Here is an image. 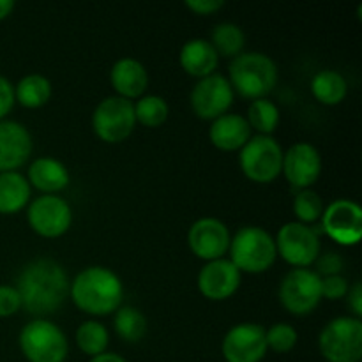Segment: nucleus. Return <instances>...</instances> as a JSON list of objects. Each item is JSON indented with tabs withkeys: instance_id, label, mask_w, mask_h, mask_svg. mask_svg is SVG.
<instances>
[{
	"instance_id": "f03ea898",
	"label": "nucleus",
	"mask_w": 362,
	"mask_h": 362,
	"mask_svg": "<svg viewBox=\"0 0 362 362\" xmlns=\"http://www.w3.org/2000/svg\"><path fill=\"white\" fill-rule=\"evenodd\" d=\"M69 296L81 311L103 317L122 306L124 285L119 274L112 269L105 265H90L74 276L69 285Z\"/></svg>"
},
{
	"instance_id": "ddd939ff",
	"label": "nucleus",
	"mask_w": 362,
	"mask_h": 362,
	"mask_svg": "<svg viewBox=\"0 0 362 362\" xmlns=\"http://www.w3.org/2000/svg\"><path fill=\"white\" fill-rule=\"evenodd\" d=\"M322 230L343 246H354L362 237V209L350 198L331 202L322 212Z\"/></svg>"
},
{
	"instance_id": "20e7f679",
	"label": "nucleus",
	"mask_w": 362,
	"mask_h": 362,
	"mask_svg": "<svg viewBox=\"0 0 362 362\" xmlns=\"http://www.w3.org/2000/svg\"><path fill=\"white\" fill-rule=\"evenodd\" d=\"M228 251L233 265L250 274L265 272L278 257L274 237L257 225L240 226L230 239Z\"/></svg>"
},
{
	"instance_id": "423d86ee",
	"label": "nucleus",
	"mask_w": 362,
	"mask_h": 362,
	"mask_svg": "<svg viewBox=\"0 0 362 362\" xmlns=\"http://www.w3.org/2000/svg\"><path fill=\"white\" fill-rule=\"evenodd\" d=\"M318 349L329 362H361L362 320L357 317H336L318 334Z\"/></svg>"
},
{
	"instance_id": "f257e3e1",
	"label": "nucleus",
	"mask_w": 362,
	"mask_h": 362,
	"mask_svg": "<svg viewBox=\"0 0 362 362\" xmlns=\"http://www.w3.org/2000/svg\"><path fill=\"white\" fill-rule=\"evenodd\" d=\"M69 278L62 265L52 258H35L20 271L16 286L21 306L30 315L45 318L64 304L69 296Z\"/></svg>"
},
{
	"instance_id": "a211bd4d",
	"label": "nucleus",
	"mask_w": 362,
	"mask_h": 362,
	"mask_svg": "<svg viewBox=\"0 0 362 362\" xmlns=\"http://www.w3.org/2000/svg\"><path fill=\"white\" fill-rule=\"evenodd\" d=\"M32 154V134L18 120H0V172H18Z\"/></svg>"
},
{
	"instance_id": "58836bf2",
	"label": "nucleus",
	"mask_w": 362,
	"mask_h": 362,
	"mask_svg": "<svg viewBox=\"0 0 362 362\" xmlns=\"http://www.w3.org/2000/svg\"><path fill=\"white\" fill-rule=\"evenodd\" d=\"M90 362H127V361L124 359L122 356H119V354L105 352V354H99V356L92 357Z\"/></svg>"
},
{
	"instance_id": "aec40b11",
	"label": "nucleus",
	"mask_w": 362,
	"mask_h": 362,
	"mask_svg": "<svg viewBox=\"0 0 362 362\" xmlns=\"http://www.w3.org/2000/svg\"><path fill=\"white\" fill-rule=\"evenodd\" d=\"M209 138H211L212 145L221 151H240L251 138V127L244 115L226 112L212 120L211 127H209Z\"/></svg>"
},
{
	"instance_id": "cd10ccee",
	"label": "nucleus",
	"mask_w": 362,
	"mask_h": 362,
	"mask_svg": "<svg viewBox=\"0 0 362 362\" xmlns=\"http://www.w3.org/2000/svg\"><path fill=\"white\" fill-rule=\"evenodd\" d=\"M246 120L251 129L258 131V134L271 136V133H274L279 124L278 105L267 98L255 99L250 103Z\"/></svg>"
},
{
	"instance_id": "4c0bfd02",
	"label": "nucleus",
	"mask_w": 362,
	"mask_h": 362,
	"mask_svg": "<svg viewBox=\"0 0 362 362\" xmlns=\"http://www.w3.org/2000/svg\"><path fill=\"white\" fill-rule=\"evenodd\" d=\"M346 300H349V308L354 311V317H362V285L361 281H356L346 292Z\"/></svg>"
},
{
	"instance_id": "1a4fd4ad",
	"label": "nucleus",
	"mask_w": 362,
	"mask_h": 362,
	"mask_svg": "<svg viewBox=\"0 0 362 362\" xmlns=\"http://www.w3.org/2000/svg\"><path fill=\"white\" fill-rule=\"evenodd\" d=\"M322 278L308 267H296L279 283V300L292 315H308L322 300Z\"/></svg>"
},
{
	"instance_id": "e433bc0d",
	"label": "nucleus",
	"mask_w": 362,
	"mask_h": 362,
	"mask_svg": "<svg viewBox=\"0 0 362 362\" xmlns=\"http://www.w3.org/2000/svg\"><path fill=\"white\" fill-rule=\"evenodd\" d=\"M225 6L223 0H186V7L197 14H212Z\"/></svg>"
},
{
	"instance_id": "f8f14e48",
	"label": "nucleus",
	"mask_w": 362,
	"mask_h": 362,
	"mask_svg": "<svg viewBox=\"0 0 362 362\" xmlns=\"http://www.w3.org/2000/svg\"><path fill=\"white\" fill-rule=\"evenodd\" d=\"M233 95L235 92L228 78L219 73H212L194 83V87L191 88L189 103L193 112L200 119L214 120L228 112L233 103Z\"/></svg>"
},
{
	"instance_id": "c85d7f7f",
	"label": "nucleus",
	"mask_w": 362,
	"mask_h": 362,
	"mask_svg": "<svg viewBox=\"0 0 362 362\" xmlns=\"http://www.w3.org/2000/svg\"><path fill=\"white\" fill-rule=\"evenodd\" d=\"M76 345L87 356L95 357L105 354L110 345V332L101 322L85 320L76 329Z\"/></svg>"
},
{
	"instance_id": "dca6fc26",
	"label": "nucleus",
	"mask_w": 362,
	"mask_h": 362,
	"mask_svg": "<svg viewBox=\"0 0 362 362\" xmlns=\"http://www.w3.org/2000/svg\"><path fill=\"white\" fill-rule=\"evenodd\" d=\"M281 172L293 187L308 189L322 173V156L313 144L297 141L283 152Z\"/></svg>"
},
{
	"instance_id": "f704fd0d",
	"label": "nucleus",
	"mask_w": 362,
	"mask_h": 362,
	"mask_svg": "<svg viewBox=\"0 0 362 362\" xmlns=\"http://www.w3.org/2000/svg\"><path fill=\"white\" fill-rule=\"evenodd\" d=\"M21 299L14 286L0 285V318L13 317L20 311Z\"/></svg>"
},
{
	"instance_id": "7c9ffc66",
	"label": "nucleus",
	"mask_w": 362,
	"mask_h": 362,
	"mask_svg": "<svg viewBox=\"0 0 362 362\" xmlns=\"http://www.w3.org/2000/svg\"><path fill=\"white\" fill-rule=\"evenodd\" d=\"M324 212V202L322 197L313 189H300L293 198V214L297 216L299 223H315L322 218Z\"/></svg>"
},
{
	"instance_id": "9b49d317",
	"label": "nucleus",
	"mask_w": 362,
	"mask_h": 362,
	"mask_svg": "<svg viewBox=\"0 0 362 362\" xmlns=\"http://www.w3.org/2000/svg\"><path fill=\"white\" fill-rule=\"evenodd\" d=\"M27 221L42 237H60L73 223V209L59 194H39L27 209Z\"/></svg>"
},
{
	"instance_id": "4468645a",
	"label": "nucleus",
	"mask_w": 362,
	"mask_h": 362,
	"mask_svg": "<svg viewBox=\"0 0 362 362\" xmlns=\"http://www.w3.org/2000/svg\"><path fill=\"white\" fill-rule=\"evenodd\" d=\"M265 329L255 322H243L228 329L221 343L226 362H260L267 354Z\"/></svg>"
},
{
	"instance_id": "5701e85b",
	"label": "nucleus",
	"mask_w": 362,
	"mask_h": 362,
	"mask_svg": "<svg viewBox=\"0 0 362 362\" xmlns=\"http://www.w3.org/2000/svg\"><path fill=\"white\" fill-rule=\"evenodd\" d=\"M30 200V184L20 172H0V214H16Z\"/></svg>"
},
{
	"instance_id": "a878e982",
	"label": "nucleus",
	"mask_w": 362,
	"mask_h": 362,
	"mask_svg": "<svg viewBox=\"0 0 362 362\" xmlns=\"http://www.w3.org/2000/svg\"><path fill=\"white\" fill-rule=\"evenodd\" d=\"M211 45L219 57H237L243 53L246 45V34L243 28L233 21H221L212 28Z\"/></svg>"
},
{
	"instance_id": "ea45409f",
	"label": "nucleus",
	"mask_w": 362,
	"mask_h": 362,
	"mask_svg": "<svg viewBox=\"0 0 362 362\" xmlns=\"http://www.w3.org/2000/svg\"><path fill=\"white\" fill-rule=\"evenodd\" d=\"M14 0H0V20H6L14 9Z\"/></svg>"
},
{
	"instance_id": "7ed1b4c3",
	"label": "nucleus",
	"mask_w": 362,
	"mask_h": 362,
	"mask_svg": "<svg viewBox=\"0 0 362 362\" xmlns=\"http://www.w3.org/2000/svg\"><path fill=\"white\" fill-rule=\"evenodd\" d=\"M228 81L243 98H267L278 83V64L267 53L243 52L230 62Z\"/></svg>"
},
{
	"instance_id": "f3484780",
	"label": "nucleus",
	"mask_w": 362,
	"mask_h": 362,
	"mask_svg": "<svg viewBox=\"0 0 362 362\" xmlns=\"http://www.w3.org/2000/svg\"><path fill=\"white\" fill-rule=\"evenodd\" d=\"M243 272L230 258L205 262L198 272V290L211 300H225L239 290Z\"/></svg>"
},
{
	"instance_id": "bb28decb",
	"label": "nucleus",
	"mask_w": 362,
	"mask_h": 362,
	"mask_svg": "<svg viewBox=\"0 0 362 362\" xmlns=\"http://www.w3.org/2000/svg\"><path fill=\"white\" fill-rule=\"evenodd\" d=\"M113 327L117 334L127 343H138L147 334V318L138 308L120 306L113 317Z\"/></svg>"
},
{
	"instance_id": "393cba45",
	"label": "nucleus",
	"mask_w": 362,
	"mask_h": 362,
	"mask_svg": "<svg viewBox=\"0 0 362 362\" xmlns=\"http://www.w3.org/2000/svg\"><path fill=\"white\" fill-rule=\"evenodd\" d=\"M311 92L324 105H339L346 98L349 83L339 71L322 69L311 80Z\"/></svg>"
},
{
	"instance_id": "39448f33",
	"label": "nucleus",
	"mask_w": 362,
	"mask_h": 362,
	"mask_svg": "<svg viewBox=\"0 0 362 362\" xmlns=\"http://www.w3.org/2000/svg\"><path fill=\"white\" fill-rule=\"evenodd\" d=\"M18 343L28 362H64L69 354L66 332L48 318H34L23 325Z\"/></svg>"
},
{
	"instance_id": "6ab92c4d",
	"label": "nucleus",
	"mask_w": 362,
	"mask_h": 362,
	"mask_svg": "<svg viewBox=\"0 0 362 362\" xmlns=\"http://www.w3.org/2000/svg\"><path fill=\"white\" fill-rule=\"evenodd\" d=\"M110 81L117 90V95L126 99L141 98L147 90L148 73L144 64L134 57H120L110 69Z\"/></svg>"
},
{
	"instance_id": "b1692460",
	"label": "nucleus",
	"mask_w": 362,
	"mask_h": 362,
	"mask_svg": "<svg viewBox=\"0 0 362 362\" xmlns=\"http://www.w3.org/2000/svg\"><path fill=\"white\" fill-rule=\"evenodd\" d=\"M52 81L41 73H30L14 85V99L25 108H39L52 98Z\"/></svg>"
},
{
	"instance_id": "2eb2a0df",
	"label": "nucleus",
	"mask_w": 362,
	"mask_h": 362,
	"mask_svg": "<svg viewBox=\"0 0 362 362\" xmlns=\"http://www.w3.org/2000/svg\"><path fill=\"white\" fill-rule=\"evenodd\" d=\"M230 230L221 219L205 216L197 219L187 230V246L205 262L225 258L230 247Z\"/></svg>"
},
{
	"instance_id": "72a5a7b5",
	"label": "nucleus",
	"mask_w": 362,
	"mask_h": 362,
	"mask_svg": "<svg viewBox=\"0 0 362 362\" xmlns=\"http://www.w3.org/2000/svg\"><path fill=\"white\" fill-rule=\"evenodd\" d=\"M343 257L336 251H327V253H320L318 258L315 260V265H317V274L320 278H325V276H334L341 274L343 271Z\"/></svg>"
},
{
	"instance_id": "0eeeda50",
	"label": "nucleus",
	"mask_w": 362,
	"mask_h": 362,
	"mask_svg": "<svg viewBox=\"0 0 362 362\" xmlns=\"http://www.w3.org/2000/svg\"><path fill=\"white\" fill-rule=\"evenodd\" d=\"M244 175L253 182H272L281 173L283 148L272 136L257 134L244 144L239 154Z\"/></svg>"
},
{
	"instance_id": "412c9836",
	"label": "nucleus",
	"mask_w": 362,
	"mask_h": 362,
	"mask_svg": "<svg viewBox=\"0 0 362 362\" xmlns=\"http://www.w3.org/2000/svg\"><path fill=\"white\" fill-rule=\"evenodd\" d=\"M27 180L42 194H55L69 186V170L60 159L52 156H41L28 166Z\"/></svg>"
},
{
	"instance_id": "c756f323",
	"label": "nucleus",
	"mask_w": 362,
	"mask_h": 362,
	"mask_svg": "<svg viewBox=\"0 0 362 362\" xmlns=\"http://www.w3.org/2000/svg\"><path fill=\"white\" fill-rule=\"evenodd\" d=\"M170 106L165 98L158 94H145L138 98L134 103V117L136 122L144 124L147 127H158L168 119Z\"/></svg>"
},
{
	"instance_id": "9d476101",
	"label": "nucleus",
	"mask_w": 362,
	"mask_h": 362,
	"mask_svg": "<svg viewBox=\"0 0 362 362\" xmlns=\"http://www.w3.org/2000/svg\"><path fill=\"white\" fill-rule=\"evenodd\" d=\"M274 243L283 260L296 267H310L322 250L318 230L299 221L285 223L279 228Z\"/></svg>"
},
{
	"instance_id": "2f4dec72",
	"label": "nucleus",
	"mask_w": 362,
	"mask_h": 362,
	"mask_svg": "<svg viewBox=\"0 0 362 362\" xmlns=\"http://www.w3.org/2000/svg\"><path fill=\"white\" fill-rule=\"evenodd\" d=\"M297 339H299V334H297L296 327H292L286 322H278L265 331L267 349L278 354H286L293 350V346L297 345Z\"/></svg>"
},
{
	"instance_id": "6e6552de",
	"label": "nucleus",
	"mask_w": 362,
	"mask_h": 362,
	"mask_svg": "<svg viewBox=\"0 0 362 362\" xmlns=\"http://www.w3.org/2000/svg\"><path fill=\"white\" fill-rule=\"evenodd\" d=\"M136 126L134 103L120 95L101 99L92 113L94 133L108 144H119L133 133Z\"/></svg>"
},
{
	"instance_id": "473e14b6",
	"label": "nucleus",
	"mask_w": 362,
	"mask_h": 362,
	"mask_svg": "<svg viewBox=\"0 0 362 362\" xmlns=\"http://www.w3.org/2000/svg\"><path fill=\"white\" fill-rule=\"evenodd\" d=\"M320 288H322V299L338 300V299H343V297H346V292H349L350 285H349V279H346L345 276L334 274V276H325V278H322Z\"/></svg>"
},
{
	"instance_id": "4be33fe9",
	"label": "nucleus",
	"mask_w": 362,
	"mask_h": 362,
	"mask_svg": "<svg viewBox=\"0 0 362 362\" xmlns=\"http://www.w3.org/2000/svg\"><path fill=\"white\" fill-rule=\"evenodd\" d=\"M179 62L187 74L200 80L214 73L219 64V55L211 41L204 37H193L184 42L180 48Z\"/></svg>"
},
{
	"instance_id": "c9c22d12",
	"label": "nucleus",
	"mask_w": 362,
	"mask_h": 362,
	"mask_svg": "<svg viewBox=\"0 0 362 362\" xmlns=\"http://www.w3.org/2000/svg\"><path fill=\"white\" fill-rule=\"evenodd\" d=\"M14 103V85L7 80L6 76L0 74V120L6 119L7 113L13 110Z\"/></svg>"
}]
</instances>
